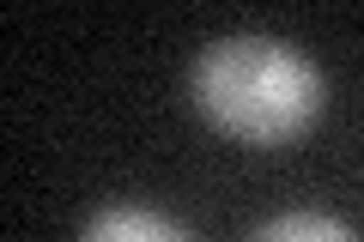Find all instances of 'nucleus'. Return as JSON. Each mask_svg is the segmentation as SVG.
<instances>
[{"mask_svg":"<svg viewBox=\"0 0 364 242\" xmlns=\"http://www.w3.org/2000/svg\"><path fill=\"white\" fill-rule=\"evenodd\" d=\"M195 103L219 133L243 145H286L322 115V73L291 43L243 31L200 49Z\"/></svg>","mask_w":364,"mask_h":242,"instance_id":"f257e3e1","label":"nucleus"},{"mask_svg":"<svg viewBox=\"0 0 364 242\" xmlns=\"http://www.w3.org/2000/svg\"><path fill=\"white\" fill-rule=\"evenodd\" d=\"M79 242H195V236L152 206H104V212H91Z\"/></svg>","mask_w":364,"mask_h":242,"instance_id":"f03ea898","label":"nucleus"},{"mask_svg":"<svg viewBox=\"0 0 364 242\" xmlns=\"http://www.w3.org/2000/svg\"><path fill=\"white\" fill-rule=\"evenodd\" d=\"M249 242H358V236H352L340 218H328V212H279Z\"/></svg>","mask_w":364,"mask_h":242,"instance_id":"7ed1b4c3","label":"nucleus"}]
</instances>
